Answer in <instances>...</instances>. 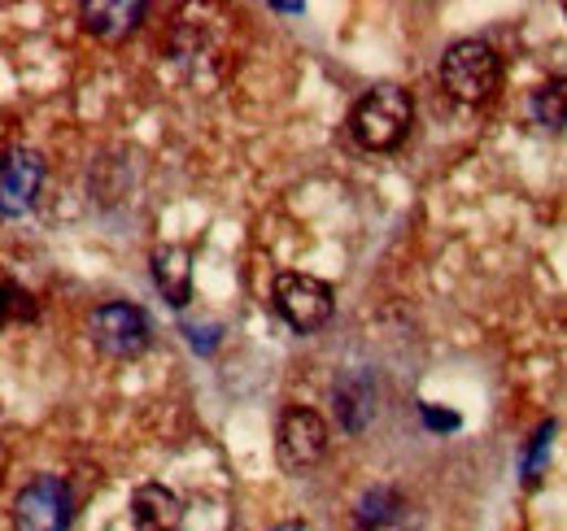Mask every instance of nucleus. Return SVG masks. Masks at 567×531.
Segmentation results:
<instances>
[{
	"label": "nucleus",
	"mask_w": 567,
	"mask_h": 531,
	"mask_svg": "<svg viewBox=\"0 0 567 531\" xmlns=\"http://www.w3.org/2000/svg\"><path fill=\"white\" fill-rule=\"evenodd\" d=\"M411 118H415L411 96L402 87L384 83V87H371L367 96H358V105L350 110V135L367 153H389L406 139Z\"/></svg>",
	"instance_id": "1"
},
{
	"label": "nucleus",
	"mask_w": 567,
	"mask_h": 531,
	"mask_svg": "<svg viewBox=\"0 0 567 531\" xmlns=\"http://www.w3.org/2000/svg\"><path fill=\"white\" fill-rule=\"evenodd\" d=\"M441 83H445V92L454 101L481 105V101L494 96L497 83H502V62H497V53L485 40H458L441 58Z\"/></svg>",
	"instance_id": "2"
},
{
	"label": "nucleus",
	"mask_w": 567,
	"mask_h": 531,
	"mask_svg": "<svg viewBox=\"0 0 567 531\" xmlns=\"http://www.w3.org/2000/svg\"><path fill=\"white\" fill-rule=\"evenodd\" d=\"M276 310L292 332H319L332 319V288L315 274L288 270L276 279Z\"/></svg>",
	"instance_id": "3"
},
{
	"label": "nucleus",
	"mask_w": 567,
	"mask_h": 531,
	"mask_svg": "<svg viewBox=\"0 0 567 531\" xmlns=\"http://www.w3.org/2000/svg\"><path fill=\"white\" fill-rule=\"evenodd\" d=\"M13 523H18V531H66V523H71L66 479H58V475L31 479L13 501Z\"/></svg>",
	"instance_id": "4"
},
{
	"label": "nucleus",
	"mask_w": 567,
	"mask_h": 531,
	"mask_svg": "<svg viewBox=\"0 0 567 531\" xmlns=\"http://www.w3.org/2000/svg\"><path fill=\"white\" fill-rule=\"evenodd\" d=\"M87 332H92V344L110 357H136L148 344V323L136 305L127 301H110V305H96L92 319H87Z\"/></svg>",
	"instance_id": "5"
},
{
	"label": "nucleus",
	"mask_w": 567,
	"mask_h": 531,
	"mask_svg": "<svg viewBox=\"0 0 567 531\" xmlns=\"http://www.w3.org/2000/svg\"><path fill=\"white\" fill-rule=\"evenodd\" d=\"M276 445H280V462L288 470H310V466L323 462V454H328V423L315 409L292 405V409H284Z\"/></svg>",
	"instance_id": "6"
},
{
	"label": "nucleus",
	"mask_w": 567,
	"mask_h": 531,
	"mask_svg": "<svg viewBox=\"0 0 567 531\" xmlns=\"http://www.w3.org/2000/svg\"><path fill=\"white\" fill-rule=\"evenodd\" d=\"M40 184H44V157H40L35 148L9 153L4 175H0V205H4V218H18L22 209H31Z\"/></svg>",
	"instance_id": "7"
},
{
	"label": "nucleus",
	"mask_w": 567,
	"mask_h": 531,
	"mask_svg": "<svg viewBox=\"0 0 567 531\" xmlns=\"http://www.w3.org/2000/svg\"><path fill=\"white\" fill-rule=\"evenodd\" d=\"M136 531H184V501L166 483H144L132 497Z\"/></svg>",
	"instance_id": "8"
},
{
	"label": "nucleus",
	"mask_w": 567,
	"mask_h": 531,
	"mask_svg": "<svg viewBox=\"0 0 567 531\" xmlns=\"http://www.w3.org/2000/svg\"><path fill=\"white\" fill-rule=\"evenodd\" d=\"M354 531H415V519H411V506L393 488H371L358 501Z\"/></svg>",
	"instance_id": "9"
},
{
	"label": "nucleus",
	"mask_w": 567,
	"mask_h": 531,
	"mask_svg": "<svg viewBox=\"0 0 567 531\" xmlns=\"http://www.w3.org/2000/svg\"><path fill=\"white\" fill-rule=\"evenodd\" d=\"M153 279H157V288H162V296H166L175 310H184V305L193 301V253L179 249V244L157 249V253H153Z\"/></svg>",
	"instance_id": "10"
},
{
	"label": "nucleus",
	"mask_w": 567,
	"mask_h": 531,
	"mask_svg": "<svg viewBox=\"0 0 567 531\" xmlns=\"http://www.w3.org/2000/svg\"><path fill=\"white\" fill-rule=\"evenodd\" d=\"M144 18V4L136 0H92L83 4V27L101 40H123L136 31V22Z\"/></svg>",
	"instance_id": "11"
},
{
	"label": "nucleus",
	"mask_w": 567,
	"mask_h": 531,
	"mask_svg": "<svg viewBox=\"0 0 567 531\" xmlns=\"http://www.w3.org/2000/svg\"><path fill=\"white\" fill-rule=\"evenodd\" d=\"M337 409H341V427L358 436L371 418H375V384L371 375H350L337 384Z\"/></svg>",
	"instance_id": "12"
},
{
	"label": "nucleus",
	"mask_w": 567,
	"mask_h": 531,
	"mask_svg": "<svg viewBox=\"0 0 567 531\" xmlns=\"http://www.w3.org/2000/svg\"><path fill=\"white\" fill-rule=\"evenodd\" d=\"M528 110L542 127H567V79H546L533 96H528Z\"/></svg>",
	"instance_id": "13"
},
{
	"label": "nucleus",
	"mask_w": 567,
	"mask_h": 531,
	"mask_svg": "<svg viewBox=\"0 0 567 531\" xmlns=\"http://www.w3.org/2000/svg\"><path fill=\"white\" fill-rule=\"evenodd\" d=\"M424 418H427V427H450V431L458 427V414H436V409H427V405H424Z\"/></svg>",
	"instance_id": "14"
}]
</instances>
